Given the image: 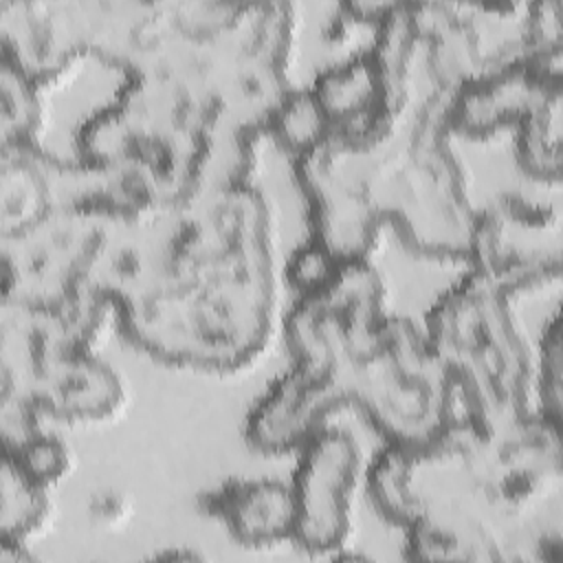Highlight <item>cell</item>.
Segmentation results:
<instances>
[{
  "label": "cell",
  "mask_w": 563,
  "mask_h": 563,
  "mask_svg": "<svg viewBox=\"0 0 563 563\" xmlns=\"http://www.w3.org/2000/svg\"><path fill=\"white\" fill-rule=\"evenodd\" d=\"M354 444L341 433L312 440L297 473L295 530L312 545L336 541L345 526L347 493L354 482Z\"/></svg>",
  "instance_id": "cell-1"
},
{
  "label": "cell",
  "mask_w": 563,
  "mask_h": 563,
  "mask_svg": "<svg viewBox=\"0 0 563 563\" xmlns=\"http://www.w3.org/2000/svg\"><path fill=\"white\" fill-rule=\"evenodd\" d=\"M227 517L244 539L279 537L295 528V499L279 484H249L229 497Z\"/></svg>",
  "instance_id": "cell-2"
},
{
  "label": "cell",
  "mask_w": 563,
  "mask_h": 563,
  "mask_svg": "<svg viewBox=\"0 0 563 563\" xmlns=\"http://www.w3.org/2000/svg\"><path fill=\"white\" fill-rule=\"evenodd\" d=\"M330 260L323 251H317V249H310V251H303L299 255V260L295 262V279L297 284L301 286H321L325 284L334 273L330 271Z\"/></svg>",
  "instance_id": "cell-3"
}]
</instances>
